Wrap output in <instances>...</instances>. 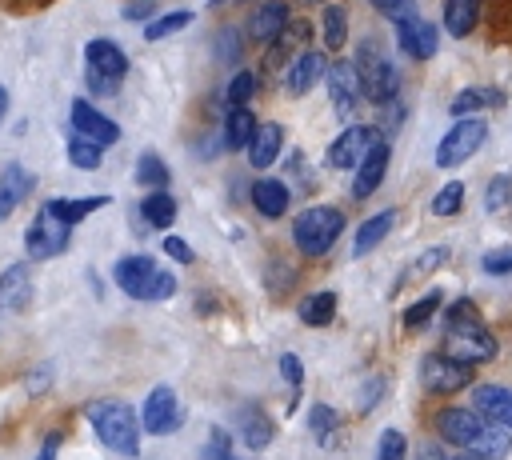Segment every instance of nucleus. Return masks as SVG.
I'll use <instances>...</instances> for the list:
<instances>
[{"label":"nucleus","mask_w":512,"mask_h":460,"mask_svg":"<svg viewBox=\"0 0 512 460\" xmlns=\"http://www.w3.org/2000/svg\"><path fill=\"white\" fill-rule=\"evenodd\" d=\"M440 352L460 364H484L496 356V336L484 328L472 300H456L444 312V348Z\"/></svg>","instance_id":"f257e3e1"},{"label":"nucleus","mask_w":512,"mask_h":460,"mask_svg":"<svg viewBox=\"0 0 512 460\" xmlns=\"http://www.w3.org/2000/svg\"><path fill=\"white\" fill-rule=\"evenodd\" d=\"M84 416H88V424H92V432H96V440L108 448V452H116V456H136L140 452V432H144V424H140V416L124 404V400H92L88 408H84Z\"/></svg>","instance_id":"f03ea898"},{"label":"nucleus","mask_w":512,"mask_h":460,"mask_svg":"<svg viewBox=\"0 0 512 460\" xmlns=\"http://www.w3.org/2000/svg\"><path fill=\"white\" fill-rule=\"evenodd\" d=\"M112 284L132 296V300H144V304H160V300H172L176 296V276L168 268H160L152 256H120L112 264Z\"/></svg>","instance_id":"7ed1b4c3"},{"label":"nucleus","mask_w":512,"mask_h":460,"mask_svg":"<svg viewBox=\"0 0 512 460\" xmlns=\"http://www.w3.org/2000/svg\"><path fill=\"white\" fill-rule=\"evenodd\" d=\"M344 232V212L336 204H308L304 212L292 216V244L300 256H328L332 244Z\"/></svg>","instance_id":"20e7f679"},{"label":"nucleus","mask_w":512,"mask_h":460,"mask_svg":"<svg viewBox=\"0 0 512 460\" xmlns=\"http://www.w3.org/2000/svg\"><path fill=\"white\" fill-rule=\"evenodd\" d=\"M356 76H360V88H364V100L368 104H392L396 92H400V72L392 64V56L372 40L364 36L360 48H356Z\"/></svg>","instance_id":"39448f33"},{"label":"nucleus","mask_w":512,"mask_h":460,"mask_svg":"<svg viewBox=\"0 0 512 460\" xmlns=\"http://www.w3.org/2000/svg\"><path fill=\"white\" fill-rule=\"evenodd\" d=\"M68 244H72V224H64L60 216H52V212L40 204V212L32 216V224H28V232H24V252H28V260H56V256L68 252Z\"/></svg>","instance_id":"423d86ee"},{"label":"nucleus","mask_w":512,"mask_h":460,"mask_svg":"<svg viewBox=\"0 0 512 460\" xmlns=\"http://www.w3.org/2000/svg\"><path fill=\"white\" fill-rule=\"evenodd\" d=\"M488 140V124L484 120H476V116H464V120H456L444 136H440V144H436V168H456V164H464L468 156H476V148Z\"/></svg>","instance_id":"0eeeda50"},{"label":"nucleus","mask_w":512,"mask_h":460,"mask_svg":"<svg viewBox=\"0 0 512 460\" xmlns=\"http://www.w3.org/2000/svg\"><path fill=\"white\" fill-rule=\"evenodd\" d=\"M376 140H384L376 124H348V128L328 144L324 160H328V168H336V172L360 168V160L372 152V144H376Z\"/></svg>","instance_id":"6e6552de"},{"label":"nucleus","mask_w":512,"mask_h":460,"mask_svg":"<svg viewBox=\"0 0 512 460\" xmlns=\"http://www.w3.org/2000/svg\"><path fill=\"white\" fill-rule=\"evenodd\" d=\"M420 384L432 396H452V392L472 384V364H460V360H452L444 352H428L420 360Z\"/></svg>","instance_id":"1a4fd4ad"},{"label":"nucleus","mask_w":512,"mask_h":460,"mask_svg":"<svg viewBox=\"0 0 512 460\" xmlns=\"http://www.w3.org/2000/svg\"><path fill=\"white\" fill-rule=\"evenodd\" d=\"M484 416L476 408H464V404H452V408H440L436 412V436L460 452H472L476 440L484 436Z\"/></svg>","instance_id":"9d476101"},{"label":"nucleus","mask_w":512,"mask_h":460,"mask_svg":"<svg viewBox=\"0 0 512 460\" xmlns=\"http://www.w3.org/2000/svg\"><path fill=\"white\" fill-rule=\"evenodd\" d=\"M308 40H312V20H296V16H292V24L264 48V72H268V76H284L288 64L308 52Z\"/></svg>","instance_id":"9b49d317"},{"label":"nucleus","mask_w":512,"mask_h":460,"mask_svg":"<svg viewBox=\"0 0 512 460\" xmlns=\"http://www.w3.org/2000/svg\"><path fill=\"white\" fill-rule=\"evenodd\" d=\"M180 420H184V412H180L176 392H172L168 384H156V388L144 396V404H140V424H144V432H148V436H168V432L180 428Z\"/></svg>","instance_id":"f8f14e48"},{"label":"nucleus","mask_w":512,"mask_h":460,"mask_svg":"<svg viewBox=\"0 0 512 460\" xmlns=\"http://www.w3.org/2000/svg\"><path fill=\"white\" fill-rule=\"evenodd\" d=\"M68 120H72V132H76V136H84V140H92V144H100V148H112V144L120 140V124H116L112 116H104V112H100L92 100H84V96L72 100Z\"/></svg>","instance_id":"ddd939ff"},{"label":"nucleus","mask_w":512,"mask_h":460,"mask_svg":"<svg viewBox=\"0 0 512 460\" xmlns=\"http://www.w3.org/2000/svg\"><path fill=\"white\" fill-rule=\"evenodd\" d=\"M288 24H292V4L288 0H256L252 12H248V20H244V36L252 44H264L268 48Z\"/></svg>","instance_id":"4468645a"},{"label":"nucleus","mask_w":512,"mask_h":460,"mask_svg":"<svg viewBox=\"0 0 512 460\" xmlns=\"http://www.w3.org/2000/svg\"><path fill=\"white\" fill-rule=\"evenodd\" d=\"M328 100H332L336 116L352 124V116H356V108L364 100V88H360V76H356V64L352 60H336L328 68Z\"/></svg>","instance_id":"2eb2a0df"},{"label":"nucleus","mask_w":512,"mask_h":460,"mask_svg":"<svg viewBox=\"0 0 512 460\" xmlns=\"http://www.w3.org/2000/svg\"><path fill=\"white\" fill-rule=\"evenodd\" d=\"M436 40H440V36H436V24L424 20L420 12L396 20V44H400V52H408L412 60H428V56H436Z\"/></svg>","instance_id":"dca6fc26"},{"label":"nucleus","mask_w":512,"mask_h":460,"mask_svg":"<svg viewBox=\"0 0 512 460\" xmlns=\"http://www.w3.org/2000/svg\"><path fill=\"white\" fill-rule=\"evenodd\" d=\"M328 60H324V52H316V48H308L304 56H296L292 64H288V72L280 76L284 80V92L288 96H308L316 84H320V76H328Z\"/></svg>","instance_id":"f3484780"},{"label":"nucleus","mask_w":512,"mask_h":460,"mask_svg":"<svg viewBox=\"0 0 512 460\" xmlns=\"http://www.w3.org/2000/svg\"><path fill=\"white\" fill-rule=\"evenodd\" d=\"M84 60H88V72H100L108 80H124V72H128V52L112 36L88 40L84 44Z\"/></svg>","instance_id":"a211bd4d"},{"label":"nucleus","mask_w":512,"mask_h":460,"mask_svg":"<svg viewBox=\"0 0 512 460\" xmlns=\"http://www.w3.org/2000/svg\"><path fill=\"white\" fill-rule=\"evenodd\" d=\"M472 408L500 428H512V388L504 384H476L472 388Z\"/></svg>","instance_id":"6ab92c4d"},{"label":"nucleus","mask_w":512,"mask_h":460,"mask_svg":"<svg viewBox=\"0 0 512 460\" xmlns=\"http://www.w3.org/2000/svg\"><path fill=\"white\" fill-rule=\"evenodd\" d=\"M388 160H392L388 140H376L372 152H368V156L360 160V168H356V180H352V196H356V200H368V196L380 188V180H384V172H388Z\"/></svg>","instance_id":"aec40b11"},{"label":"nucleus","mask_w":512,"mask_h":460,"mask_svg":"<svg viewBox=\"0 0 512 460\" xmlns=\"http://www.w3.org/2000/svg\"><path fill=\"white\" fill-rule=\"evenodd\" d=\"M252 208L264 216V220H280L284 212H288V204H292V188L284 184V180H276V176H260V180H252Z\"/></svg>","instance_id":"412c9836"},{"label":"nucleus","mask_w":512,"mask_h":460,"mask_svg":"<svg viewBox=\"0 0 512 460\" xmlns=\"http://www.w3.org/2000/svg\"><path fill=\"white\" fill-rule=\"evenodd\" d=\"M256 128H260V120H256L252 108H228V112H224V124H220V144H224V152H240V148L248 152Z\"/></svg>","instance_id":"4be33fe9"},{"label":"nucleus","mask_w":512,"mask_h":460,"mask_svg":"<svg viewBox=\"0 0 512 460\" xmlns=\"http://www.w3.org/2000/svg\"><path fill=\"white\" fill-rule=\"evenodd\" d=\"M280 148H284V128H280L276 120H264V124L256 128L252 144H248V164H252L256 172H264V168H272V164L280 160Z\"/></svg>","instance_id":"5701e85b"},{"label":"nucleus","mask_w":512,"mask_h":460,"mask_svg":"<svg viewBox=\"0 0 512 460\" xmlns=\"http://www.w3.org/2000/svg\"><path fill=\"white\" fill-rule=\"evenodd\" d=\"M112 204V196L108 192H96V196H52V200H44V208L52 212V216H60L64 224H80V220H88L96 208H108Z\"/></svg>","instance_id":"b1692460"},{"label":"nucleus","mask_w":512,"mask_h":460,"mask_svg":"<svg viewBox=\"0 0 512 460\" xmlns=\"http://www.w3.org/2000/svg\"><path fill=\"white\" fill-rule=\"evenodd\" d=\"M28 300H32L28 264H24V260H16V264H8V268L0 272V304H4V308H12V312H20V308H28Z\"/></svg>","instance_id":"393cba45"},{"label":"nucleus","mask_w":512,"mask_h":460,"mask_svg":"<svg viewBox=\"0 0 512 460\" xmlns=\"http://www.w3.org/2000/svg\"><path fill=\"white\" fill-rule=\"evenodd\" d=\"M32 184H36V176H32L24 164H8V168L0 172V220L12 216V208L32 192Z\"/></svg>","instance_id":"a878e982"},{"label":"nucleus","mask_w":512,"mask_h":460,"mask_svg":"<svg viewBox=\"0 0 512 460\" xmlns=\"http://www.w3.org/2000/svg\"><path fill=\"white\" fill-rule=\"evenodd\" d=\"M236 428H240V436H244V444H248V448H268V444H272V436H276V428H272L268 412H264V408H256V404H244V408L236 412Z\"/></svg>","instance_id":"bb28decb"},{"label":"nucleus","mask_w":512,"mask_h":460,"mask_svg":"<svg viewBox=\"0 0 512 460\" xmlns=\"http://www.w3.org/2000/svg\"><path fill=\"white\" fill-rule=\"evenodd\" d=\"M396 224V208H384V212H372L360 228H356V240H352V256H368L376 244H384V236L392 232Z\"/></svg>","instance_id":"cd10ccee"},{"label":"nucleus","mask_w":512,"mask_h":460,"mask_svg":"<svg viewBox=\"0 0 512 460\" xmlns=\"http://www.w3.org/2000/svg\"><path fill=\"white\" fill-rule=\"evenodd\" d=\"M496 104H504V92H500V88H480V84H472V88H464V92L452 96L448 112H452L456 120H464V116H472V112H480V108H496Z\"/></svg>","instance_id":"c85d7f7f"},{"label":"nucleus","mask_w":512,"mask_h":460,"mask_svg":"<svg viewBox=\"0 0 512 460\" xmlns=\"http://www.w3.org/2000/svg\"><path fill=\"white\" fill-rule=\"evenodd\" d=\"M176 212H180V204H176V196H172L168 188L148 192V196L140 200V216H144L148 228H172V224H176Z\"/></svg>","instance_id":"c756f323"},{"label":"nucleus","mask_w":512,"mask_h":460,"mask_svg":"<svg viewBox=\"0 0 512 460\" xmlns=\"http://www.w3.org/2000/svg\"><path fill=\"white\" fill-rule=\"evenodd\" d=\"M480 4L484 0H444V28H448V36L464 40L476 28V20H480Z\"/></svg>","instance_id":"7c9ffc66"},{"label":"nucleus","mask_w":512,"mask_h":460,"mask_svg":"<svg viewBox=\"0 0 512 460\" xmlns=\"http://www.w3.org/2000/svg\"><path fill=\"white\" fill-rule=\"evenodd\" d=\"M296 316H300V324H308V328L332 324V316H336V292H308V296L296 304Z\"/></svg>","instance_id":"2f4dec72"},{"label":"nucleus","mask_w":512,"mask_h":460,"mask_svg":"<svg viewBox=\"0 0 512 460\" xmlns=\"http://www.w3.org/2000/svg\"><path fill=\"white\" fill-rule=\"evenodd\" d=\"M320 32H324V48L340 52L348 44V8L344 4H324L320 8Z\"/></svg>","instance_id":"473e14b6"},{"label":"nucleus","mask_w":512,"mask_h":460,"mask_svg":"<svg viewBox=\"0 0 512 460\" xmlns=\"http://www.w3.org/2000/svg\"><path fill=\"white\" fill-rule=\"evenodd\" d=\"M256 88H260V72L240 68V72L224 84V108H248L252 96H256Z\"/></svg>","instance_id":"72a5a7b5"},{"label":"nucleus","mask_w":512,"mask_h":460,"mask_svg":"<svg viewBox=\"0 0 512 460\" xmlns=\"http://www.w3.org/2000/svg\"><path fill=\"white\" fill-rule=\"evenodd\" d=\"M168 180H172L168 164H164L156 152H140V160H136V184L160 192V188H168Z\"/></svg>","instance_id":"f704fd0d"},{"label":"nucleus","mask_w":512,"mask_h":460,"mask_svg":"<svg viewBox=\"0 0 512 460\" xmlns=\"http://www.w3.org/2000/svg\"><path fill=\"white\" fill-rule=\"evenodd\" d=\"M68 164L80 168V172H96V168L104 164V148L72 132V136H68Z\"/></svg>","instance_id":"c9c22d12"},{"label":"nucleus","mask_w":512,"mask_h":460,"mask_svg":"<svg viewBox=\"0 0 512 460\" xmlns=\"http://www.w3.org/2000/svg\"><path fill=\"white\" fill-rule=\"evenodd\" d=\"M508 448H512V436H508V428H500V424H488L484 428V436L476 440V456H484V460H504L508 456Z\"/></svg>","instance_id":"e433bc0d"},{"label":"nucleus","mask_w":512,"mask_h":460,"mask_svg":"<svg viewBox=\"0 0 512 460\" xmlns=\"http://www.w3.org/2000/svg\"><path fill=\"white\" fill-rule=\"evenodd\" d=\"M188 20H192V12H188V8L164 12V16H156L152 24H144V40H148V44H156V40H164V36H172V32H180V28H188Z\"/></svg>","instance_id":"4c0bfd02"},{"label":"nucleus","mask_w":512,"mask_h":460,"mask_svg":"<svg viewBox=\"0 0 512 460\" xmlns=\"http://www.w3.org/2000/svg\"><path fill=\"white\" fill-rule=\"evenodd\" d=\"M212 48H216V60H220V64H236V60L244 56V36H240V28H232V24L216 28Z\"/></svg>","instance_id":"58836bf2"},{"label":"nucleus","mask_w":512,"mask_h":460,"mask_svg":"<svg viewBox=\"0 0 512 460\" xmlns=\"http://www.w3.org/2000/svg\"><path fill=\"white\" fill-rule=\"evenodd\" d=\"M444 304V292L440 288H432V292H424L408 312H404V328H420V324H428L432 316H436V308Z\"/></svg>","instance_id":"ea45409f"},{"label":"nucleus","mask_w":512,"mask_h":460,"mask_svg":"<svg viewBox=\"0 0 512 460\" xmlns=\"http://www.w3.org/2000/svg\"><path fill=\"white\" fill-rule=\"evenodd\" d=\"M444 260H448V248H444V244H436V248H428V252H420V256H416V260H412V264L404 268V276H400V280H420V276H428V272H436V268H440Z\"/></svg>","instance_id":"a19ab883"},{"label":"nucleus","mask_w":512,"mask_h":460,"mask_svg":"<svg viewBox=\"0 0 512 460\" xmlns=\"http://www.w3.org/2000/svg\"><path fill=\"white\" fill-rule=\"evenodd\" d=\"M408 456V436L400 428H384L376 440V456L372 460H404Z\"/></svg>","instance_id":"79ce46f5"},{"label":"nucleus","mask_w":512,"mask_h":460,"mask_svg":"<svg viewBox=\"0 0 512 460\" xmlns=\"http://www.w3.org/2000/svg\"><path fill=\"white\" fill-rule=\"evenodd\" d=\"M460 204H464V184H460V180H448V184L432 196V212H436V216H456Z\"/></svg>","instance_id":"37998d69"},{"label":"nucleus","mask_w":512,"mask_h":460,"mask_svg":"<svg viewBox=\"0 0 512 460\" xmlns=\"http://www.w3.org/2000/svg\"><path fill=\"white\" fill-rule=\"evenodd\" d=\"M336 424H340V416H336L328 404H312V412H308V428L316 432V440H328V436L336 432Z\"/></svg>","instance_id":"c03bdc74"},{"label":"nucleus","mask_w":512,"mask_h":460,"mask_svg":"<svg viewBox=\"0 0 512 460\" xmlns=\"http://www.w3.org/2000/svg\"><path fill=\"white\" fill-rule=\"evenodd\" d=\"M508 200H512V176H492L488 188H484V208L488 212H500Z\"/></svg>","instance_id":"a18cd8bd"},{"label":"nucleus","mask_w":512,"mask_h":460,"mask_svg":"<svg viewBox=\"0 0 512 460\" xmlns=\"http://www.w3.org/2000/svg\"><path fill=\"white\" fill-rule=\"evenodd\" d=\"M384 20H404V16H416V0H368Z\"/></svg>","instance_id":"49530a36"},{"label":"nucleus","mask_w":512,"mask_h":460,"mask_svg":"<svg viewBox=\"0 0 512 460\" xmlns=\"http://www.w3.org/2000/svg\"><path fill=\"white\" fill-rule=\"evenodd\" d=\"M480 268H484L488 276H508V272H512V248H496V252H484Z\"/></svg>","instance_id":"de8ad7c7"},{"label":"nucleus","mask_w":512,"mask_h":460,"mask_svg":"<svg viewBox=\"0 0 512 460\" xmlns=\"http://www.w3.org/2000/svg\"><path fill=\"white\" fill-rule=\"evenodd\" d=\"M268 272H272V276H268L272 296H284V288H292V284H296V268H292V264H288V268H284V264H272Z\"/></svg>","instance_id":"09e8293b"},{"label":"nucleus","mask_w":512,"mask_h":460,"mask_svg":"<svg viewBox=\"0 0 512 460\" xmlns=\"http://www.w3.org/2000/svg\"><path fill=\"white\" fill-rule=\"evenodd\" d=\"M124 20H156V0H124Z\"/></svg>","instance_id":"8fccbe9b"},{"label":"nucleus","mask_w":512,"mask_h":460,"mask_svg":"<svg viewBox=\"0 0 512 460\" xmlns=\"http://www.w3.org/2000/svg\"><path fill=\"white\" fill-rule=\"evenodd\" d=\"M160 248H164L176 264H192V248H188V240H180V236H172V232H168V236L160 240Z\"/></svg>","instance_id":"3c124183"},{"label":"nucleus","mask_w":512,"mask_h":460,"mask_svg":"<svg viewBox=\"0 0 512 460\" xmlns=\"http://www.w3.org/2000/svg\"><path fill=\"white\" fill-rule=\"evenodd\" d=\"M280 376H284L292 388H300V380H304V364H300L296 352H284V356H280Z\"/></svg>","instance_id":"603ef678"},{"label":"nucleus","mask_w":512,"mask_h":460,"mask_svg":"<svg viewBox=\"0 0 512 460\" xmlns=\"http://www.w3.org/2000/svg\"><path fill=\"white\" fill-rule=\"evenodd\" d=\"M84 80H88V88H92L96 96H116V92H120V80H108V76H100V72H88V68H84Z\"/></svg>","instance_id":"864d4df0"},{"label":"nucleus","mask_w":512,"mask_h":460,"mask_svg":"<svg viewBox=\"0 0 512 460\" xmlns=\"http://www.w3.org/2000/svg\"><path fill=\"white\" fill-rule=\"evenodd\" d=\"M380 392H384V380L376 376V380H372V384L360 392V412H372V408H376V400H380Z\"/></svg>","instance_id":"5fc2aeb1"},{"label":"nucleus","mask_w":512,"mask_h":460,"mask_svg":"<svg viewBox=\"0 0 512 460\" xmlns=\"http://www.w3.org/2000/svg\"><path fill=\"white\" fill-rule=\"evenodd\" d=\"M56 452H60V436H56V432H48V436H44V444H40V452H36L32 460H56Z\"/></svg>","instance_id":"6e6d98bb"},{"label":"nucleus","mask_w":512,"mask_h":460,"mask_svg":"<svg viewBox=\"0 0 512 460\" xmlns=\"http://www.w3.org/2000/svg\"><path fill=\"white\" fill-rule=\"evenodd\" d=\"M416 460H448V456H444V448H440V444H432V440H424V444L416 448Z\"/></svg>","instance_id":"4d7b16f0"},{"label":"nucleus","mask_w":512,"mask_h":460,"mask_svg":"<svg viewBox=\"0 0 512 460\" xmlns=\"http://www.w3.org/2000/svg\"><path fill=\"white\" fill-rule=\"evenodd\" d=\"M48 380H52V368H48V364H40V368H36V376H28V392H40Z\"/></svg>","instance_id":"13d9d810"},{"label":"nucleus","mask_w":512,"mask_h":460,"mask_svg":"<svg viewBox=\"0 0 512 460\" xmlns=\"http://www.w3.org/2000/svg\"><path fill=\"white\" fill-rule=\"evenodd\" d=\"M4 112H8V88H0V120H4Z\"/></svg>","instance_id":"bf43d9fd"},{"label":"nucleus","mask_w":512,"mask_h":460,"mask_svg":"<svg viewBox=\"0 0 512 460\" xmlns=\"http://www.w3.org/2000/svg\"><path fill=\"white\" fill-rule=\"evenodd\" d=\"M228 4H240V0H208V8H228Z\"/></svg>","instance_id":"052dcab7"},{"label":"nucleus","mask_w":512,"mask_h":460,"mask_svg":"<svg viewBox=\"0 0 512 460\" xmlns=\"http://www.w3.org/2000/svg\"><path fill=\"white\" fill-rule=\"evenodd\" d=\"M452 460H484V456H476V452H460V456H452Z\"/></svg>","instance_id":"680f3d73"}]
</instances>
